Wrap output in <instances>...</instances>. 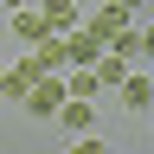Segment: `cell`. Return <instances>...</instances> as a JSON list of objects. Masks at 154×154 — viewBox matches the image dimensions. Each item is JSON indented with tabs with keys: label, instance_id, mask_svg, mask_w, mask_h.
Returning a JSON list of instances; mask_svg holds the SVG:
<instances>
[{
	"label": "cell",
	"instance_id": "obj_11",
	"mask_svg": "<svg viewBox=\"0 0 154 154\" xmlns=\"http://www.w3.org/2000/svg\"><path fill=\"white\" fill-rule=\"evenodd\" d=\"M0 7H7V13H19V7H38V0H0Z\"/></svg>",
	"mask_w": 154,
	"mask_h": 154
},
{
	"label": "cell",
	"instance_id": "obj_2",
	"mask_svg": "<svg viewBox=\"0 0 154 154\" xmlns=\"http://www.w3.org/2000/svg\"><path fill=\"white\" fill-rule=\"evenodd\" d=\"M13 32L26 38V45H45V38H64V32H51V19L38 13V7H19V13H13Z\"/></svg>",
	"mask_w": 154,
	"mask_h": 154
},
{
	"label": "cell",
	"instance_id": "obj_10",
	"mask_svg": "<svg viewBox=\"0 0 154 154\" xmlns=\"http://www.w3.org/2000/svg\"><path fill=\"white\" fill-rule=\"evenodd\" d=\"M64 96H103V90H96V71H77L71 84H64Z\"/></svg>",
	"mask_w": 154,
	"mask_h": 154
},
{
	"label": "cell",
	"instance_id": "obj_1",
	"mask_svg": "<svg viewBox=\"0 0 154 154\" xmlns=\"http://www.w3.org/2000/svg\"><path fill=\"white\" fill-rule=\"evenodd\" d=\"M19 103H26L32 116H58V103H64V84H58V71H51V77H38V84L19 96Z\"/></svg>",
	"mask_w": 154,
	"mask_h": 154
},
{
	"label": "cell",
	"instance_id": "obj_12",
	"mask_svg": "<svg viewBox=\"0 0 154 154\" xmlns=\"http://www.w3.org/2000/svg\"><path fill=\"white\" fill-rule=\"evenodd\" d=\"M122 7H128V13H135V7H141V0H122Z\"/></svg>",
	"mask_w": 154,
	"mask_h": 154
},
{
	"label": "cell",
	"instance_id": "obj_8",
	"mask_svg": "<svg viewBox=\"0 0 154 154\" xmlns=\"http://www.w3.org/2000/svg\"><path fill=\"white\" fill-rule=\"evenodd\" d=\"M103 51H116V58H135V51H148V38L135 32V26H122V32H109V38H103Z\"/></svg>",
	"mask_w": 154,
	"mask_h": 154
},
{
	"label": "cell",
	"instance_id": "obj_6",
	"mask_svg": "<svg viewBox=\"0 0 154 154\" xmlns=\"http://www.w3.org/2000/svg\"><path fill=\"white\" fill-rule=\"evenodd\" d=\"M96 90H116V84H122V77H128V58H116V51H103V58H96Z\"/></svg>",
	"mask_w": 154,
	"mask_h": 154
},
{
	"label": "cell",
	"instance_id": "obj_13",
	"mask_svg": "<svg viewBox=\"0 0 154 154\" xmlns=\"http://www.w3.org/2000/svg\"><path fill=\"white\" fill-rule=\"evenodd\" d=\"M0 84H7V71H0Z\"/></svg>",
	"mask_w": 154,
	"mask_h": 154
},
{
	"label": "cell",
	"instance_id": "obj_3",
	"mask_svg": "<svg viewBox=\"0 0 154 154\" xmlns=\"http://www.w3.org/2000/svg\"><path fill=\"white\" fill-rule=\"evenodd\" d=\"M96 58H103V38H90V32H64V64H96Z\"/></svg>",
	"mask_w": 154,
	"mask_h": 154
},
{
	"label": "cell",
	"instance_id": "obj_5",
	"mask_svg": "<svg viewBox=\"0 0 154 154\" xmlns=\"http://www.w3.org/2000/svg\"><path fill=\"white\" fill-rule=\"evenodd\" d=\"M58 116H64V128H71V135H90V128H96L90 96H64V103H58Z\"/></svg>",
	"mask_w": 154,
	"mask_h": 154
},
{
	"label": "cell",
	"instance_id": "obj_7",
	"mask_svg": "<svg viewBox=\"0 0 154 154\" xmlns=\"http://www.w3.org/2000/svg\"><path fill=\"white\" fill-rule=\"evenodd\" d=\"M38 13L51 19V32H77V7L71 0H38Z\"/></svg>",
	"mask_w": 154,
	"mask_h": 154
},
{
	"label": "cell",
	"instance_id": "obj_4",
	"mask_svg": "<svg viewBox=\"0 0 154 154\" xmlns=\"http://www.w3.org/2000/svg\"><path fill=\"white\" fill-rule=\"evenodd\" d=\"M122 26H128V7H122V0H109V7H96V13H90V26H84V32H90V38H109V32H122Z\"/></svg>",
	"mask_w": 154,
	"mask_h": 154
},
{
	"label": "cell",
	"instance_id": "obj_9",
	"mask_svg": "<svg viewBox=\"0 0 154 154\" xmlns=\"http://www.w3.org/2000/svg\"><path fill=\"white\" fill-rule=\"evenodd\" d=\"M116 90H122V103H128V109H148V103H154V84H148V77H122Z\"/></svg>",
	"mask_w": 154,
	"mask_h": 154
}]
</instances>
